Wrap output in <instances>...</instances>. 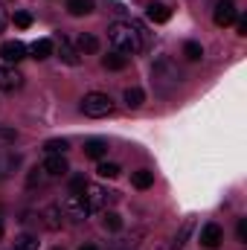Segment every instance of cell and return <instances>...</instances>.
<instances>
[{"label": "cell", "mask_w": 247, "mask_h": 250, "mask_svg": "<svg viewBox=\"0 0 247 250\" xmlns=\"http://www.w3.org/2000/svg\"><path fill=\"white\" fill-rule=\"evenodd\" d=\"M108 41L114 47V53H123V56H137L140 50L148 47V32L140 26V23H131V21H117L108 26Z\"/></svg>", "instance_id": "6da1fadb"}, {"label": "cell", "mask_w": 247, "mask_h": 250, "mask_svg": "<svg viewBox=\"0 0 247 250\" xmlns=\"http://www.w3.org/2000/svg\"><path fill=\"white\" fill-rule=\"evenodd\" d=\"M67 172H70V163H67L64 154H47V160L29 172L26 184H29V187H50V184L62 181Z\"/></svg>", "instance_id": "7a4b0ae2"}, {"label": "cell", "mask_w": 247, "mask_h": 250, "mask_svg": "<svg viewBox=\"0 0 247 250\" xmlns=\"http://www.w3.org/2000/svg\"><path fill=\"white\" fill-rule=\"evenodd\" d=\"M181 70H178V64L172 62L169 56H160L157 62L151 64V84H154V90L157 93H163V96H169V93H175L178 87H181Z\"/></svg>", "instance_id": "3957f363"}, {"label": "cell", "mask_w": 247, "mask_h": 250, "mask_svg": "<svg viewBox=\"0 0 247 250\" xmlns=\"http://www.w3.org/2000/svg\"><path fill=\"white\" fill-rule=\"evenodd\" d=\"M82 111H84V117H93V120H102V117H111L114 114V99L108 96V93H87L84 99H82Z\"/></svg>", "instance_id": "277c9868"}, {"label": "cell", "mask_w": 247, "mask_h": 250, "mask_svg": "<svg viewBox=\"0 0 247 250\" xmlns=\"http://www.w3.org/2000/svg\"><path fill=\"white\" fill-rule=\"evenodd\" d=\"M62 212H64V218H70L73 224H82V221L90 215V207H87L84 195H76V192H70V195L64 198V204H62Z\"/></svg>", "instance_id": "5b68a950"}, {"label": "cell", "mask_w": 247, "mask_h": 250, "mask_svg": "<svg viewBox=\"0 0 247 250\" xmlns=\"http://www.w3.org/2000/svg\"><path fill=\"white\" fill-rule=\"evenodd\" d=\"M84 201H87V207H90V212H99V209H108V204L114 201V192L105 187H96V184H87L84 187Z\"/></svg>", "instance_id": "8992f818"}, {"label": "cell", "mask_w": 247, "mask_h": 250, "mask_svg": "<svg viewBox=\"0 0 247 250\" xmlns=\"http://www.w3.org/2000/svg\"><path fill=\"white\" fill-rule=\"evenodd\" d=\"M18 87H23V76H21L12 64H0V90L12 93V90H18Z\"/></svg>", "instance_id": "52a82bcc"}, {"label": "cell", "mask_w": 247, "mask_h": 250, "mask_svg": "<svg viewBox=\"0 0 247 250\" xmlns=\"http://www.w3.org/2000/svg\"><path fill=\"white\" fill-rule=\"evenodd\" d=\"M212 21H215L218 26H230V23H236V21H239V12H236L233 0H221V3L215 6V12H212Z\"/></svg>", "instance_id": "ba28073f"}, {"label": "cell", "mask_w": 247, "mask_h": 250, "mask_svg": "<svg viewBox=\"0 0 247 250\" xmlns=\"http://www.w3.org/2000/svg\"><path fill=\"white\" fill-rule=\"evenodd\" d=\"M0 59L6 64H18L26 59V47L21 44V41H6L3 47H0Z\"/></svg>", "instance_id": "9c48e42d"}, {"label": "cell", "mask_w": 247, "mask_h": 250, "mask_svg": "<svg viewBox=\"0 0 247 250\" xmlns=\"http://www.w3.org/2000/svg\"><path fill=\"white\" fill-rule=\"evenodd\" d=\"M221 242H224V230H221L218 224H204V227H201V245H204V248L215 250Z\"/></svg>", "instance_id": "30bf717a"}, {"label": "cell", "mask_w": 247, "mask_h": 250, "mask_svg": "<svg viewBox=\"0 0 247 250\" xmlns=\"http://www.w3.org/2000/svg\"><path fill=\"white\" fill-rule=\"evenodd\" d=\"M18 166H21V154L18 151H0V181L9 178Z\"/></svg>", "instance_id": "8fae6325"}, {"label": "cell", "mask_w": 247, "mask_h": 250, "mask_svg": "<svg viewBox=\"0 0 247 250\" xmlns=\"http://www.w3.org/2000/svg\"><path fill=\"white\" fill-rule=\"evenodd\" d=\"M62 207L59 204H50V207H44V212H41V218H44V227L47 230H62Z\"/></svg>", "instance_id": "7c38bea8"}, {"label": "cell", "mask_w": 247, "mask_h": 250, "mask_svg": "<svg viewBox=\"0 0 247 250\" xmlns=\"http://www.w3.org/2000/svg\"><path fill=\"white\" fill-rule=\"evenodd\" d=\"M105 154H108V143H105L102 137H93V140L84 143V157H90V160H102Z\"/></svg>", "instance_id": "4fadbf2b"}, {"label": "cell", "mask_w": 247, "mask_h": 250, "mask_svg": "<svg viewBox=\"0 0 247 250\" xmlns=\"http://www.w3.org/2000/svg\"><path fill=\"white\" fill-rule=\"evenodd\" d=\"M145 15H148V21H154V23H166V21L172 18V9H169L166 3H148Z\"/></svg>", "instance_id": "5bb4252c"}, {"label": "cell", "mask_w": 247, "mask_h": 250, "mask_svg": "<svg viewBox=\"0 0 247 250\" xmlns=\"http://www.w3.org/2000/svg\"><path fill=\"white\" fill-rule=\"evenodd\" d=\"M29 53H32V59L44 62V59H50V56H53V41H50V38H38V41L29 47Z\"/></svg>", "instance_id": "9a60e30c"}, {"label": "cell", "mask_w": 247, "mask_h": 250, "mask_svg": "<svg viewBox=\"0 0 247 250\" xmlns=\"http://www.w3.org/2000/svg\"><path fill=\"white\" fill-rule=\"evenodd\" d=\"M76 47H79V53H96L99 50V38L96 35H90V32H82L79 38H76Z\"/></svg>", "instance_id": "2e32d148"}, {"label": "cell", "mask_w": 247, "mask_h": 250, "mask_svg": "<svg viewBox=\"0 0 247 250\" xmlns=\"http://www.w3.org/2000/svg\"><path fill=\"white\" fill-rule=\"evenodd\" d=\"M67 12H70L73 18L90 15V12H93V0H67Z\"/></svg>", "instance_id": "e0dca14e"}, {"label": "cell", "mask_w": 247, "mask_h": 250, "mask_svg": "<svg viewBox=\"0 0 247 250\" xmlns=\"http://www.w3.org/2000/svg\"><path fill=\"white\" fill-rule=\"evenodd\" d=\"M59 53H62V62L70 64V67H76V64L82 62V59H79V53L73 50V44H70L67 38H62V41H59Z\"/></svg>", "instance_id": "ac0fdd59"}, {"label": "cell", "mask_w": 247, "mask_h": 250, "mask_svg": "<svg viewBox=\"0 0 247 250\" xmlns=\"http://www.w3.org/2000/svg\"><path fill=\"white\" fill-rule=\"evenodd\" d=\"M123 102L131 108V111H134V108H140V105L145 102V93H143L140 87H128V90L123 93Z\"/></svg>", "instance_id": "d6986e66"}, {"label": "cell", "mask_w": 247, "mask_h": 250, "mask_svg": "<svg viewBox=\"0 0 247 250\" xmlns=\"http://www.w3.org/2000/svg\"><path fill=\"white\" fill-rule=\"evenodd\" d=\"M102 67H105V70H125V67H128V56H123V53H111V56L102 59Z\"/></svg>", "instance_id": "ffe728a7"}, {"label": "cell", "mask_w": 247, "mask_h": 250, "mask_svg": "<svg viewBox=\"0 0 247 250\" xmlns=\"http://www.w3.org/2000/svg\"><path fill=\"white\" fill-rule=\"evenodd\" d=\"M131 184L137 189H148L154 184V172H148V169H140V172H134L131 175Z\"/></svg>", "instance_id": "44dd1931"}, {"label": "cell", "mask_w": 247, "mask_h": 250, "mask_svg": "<svg viewBox=\"0 0 247 250\" xmlns=\"http://www.w3.org/2000/svg\"><path fill=\"white\" fill-rule=\"evenodd\" d=\"M192 227H195V224H192V218H186V221H184V227H181V233H178V236H175V242H172V250H184L186 236L192 233Z\"/></svg>", "instance_id": "7402d4cb"}, {"label": "cell", "mask_w": 247, "mask_h": 250, "mask_svg": "<svg viewBox=\"0 0 247 250\" xmlns=\"http://www.w3.org/2000/svg\"><path fill=\"white\" fill-rule=\"evenodd\" d=\"M184 56L189 59V62H198V59L204 56V47H201L198 41H186L184 44Z\"/></svg>", "instance_id": "603a6c76"}, {"label": "cell", "mask_w": 247, "mask_h": 250, "mask_svg": "<svg viewBox=\"0 0 247 250\" xmlns=\"http://www.w3.org/2000/svg\"><path fill=\"white\" fill-rule=\"evenodd\" d=\"M105 230H123V218L114 212V209H105V218H102Z\"/></svg>", "instance_id": "cb8c5ba5"}, {"label": "cell", "mask_w": 247, "mask_h": 250, "mask_svg": "<svg viewBox=\"0 0 247 250\" xmlns=\"http://www.w3.org/2000/svg\"><path fill=\"white\" fill-rule=\"evenodd\" d=\"M15 248H18V250H38V239H35V236H29V233H23V236H18V239H15Z\"/></svg>", "instance_id": "d4e9b609"}, {"label": "cell", "mask_w": 247, "mask_h": 250, "mask_svg": "<svg viewBox=\"0 0 247 250\" xmlns=\"http://www.w3.org/2000/svg\"><path fill=\"white\" fill-rule=\"evenodd\" d=\"M67 148H70L67 140H47V143H44V151H47V154H64Z\"/></svg>", "instance_id": "484cf974"}, {"label": "cell", "mask_w": 247, "mask_h": 250, "mask_svg": "<svg viewBox=\"0 0 247 250\" xmlns=\"http://www.w3.org/2000/svg\"><path fill=\"white\" fill-rule=\"evenodd\" d=\"M96 172H99V178L114 181V178L120 175V166H117V163H99V169H96Z\"/></svg>", "instance_id": "4316f807"}, {"label": "cell", "mask_w": 247, "mask_h": 250, "mask_svg": "<svg viewBox=\"0 0 247 250\" xmlns=\"http://www.w3.org/2000/svg\"><path fill=\"white\" fill-rule=\"evenodd\" d=\"M15 26L29 29V26H32V15H29V12H15Z\"/></svg>", "instance_id": "83f0119b"}, {"label": "cell", "mask_w": 247, "mask_h": 250, "mask_svg": "<svg viewBox=\"0 0 247 250\" xmlns=\"http://www.w3.org/2000/svg\"><path fill=\"white\" fill-rule=\"evenodd\" d=\"M84 187H87V181H84V178H82V175H79V178H73V181H70V192H76V195H82V192H84Z\"/></svg>", "instance_id": "f1b7e54d"}, {"label": "cell", "mask_w": 247, "mask_h": 250, "mask_svg": "<svg viewBox=\"0 0 247 250\" xmlns=\"http://www.w3.org/2000/svg\"><path fill=\"white\" fill-rule=\"evenodd\" d=\"M15 140H18L15 128H0V143H15Z\"/></svg>", "instance_id": "f546056e"}, {"label": "cell", "mask_w": 247, "mask_h": 250, "mask_svg": "<svg viewBox=\"0 0 247 250\" xmlns=\"http://www.w3.org/2000/svg\"><path fill=\"white\" fill-rule=\"evenodd\" d=\"M236 236H239V242H247V218H239V224H236Z\"/></svg>", "instance_id": "4dcf8cb0"}, {"label": "cell", "mask_w": 247, "mask_h": 250, "mask_svg": "<svg viewBox=\"0 0 247 250\" xmlns=\"http://www.w3.org/2000/svg\"><path fill=\"white\" fill-rule=\"evenodd\" d=\"M236 29H239V35H247V21L242 18V21H236Z\"/></svg>", "instance_id": "1f68e13d"}, {"label": "cell", "mask_w": 247, "mask_h": 250, "mask_svg": "<svg viewBox=\"0 0 247 250\" xmlns=\"http://www.w3.org/2000/svg\"><path fill=\"white\" fill-rule=\"evenodd\" d=\"M82 250H96V248H93V245H84V248H82Z\"/></svg>", "instance_id": "d6a6232c"}, {"label": "cell", "mask_w": 247, "mask_h": 250, "mask_svg": "<svg viewBox=\"0 0 247 250\" xmlns=\"http://www.w3.org/2000/svg\"><path fill=\"white\" fill-rule=\"evenodd\" d=\"M0 239H3V224H0Z\"/></svg>", "instance_id": "836d02e7"}, {"label": "cell", "mask_w": 247, "mask_h": 250, "mask_svg": "<svg viewBox=\"0 0 247 250\" xmlns=\"http://www.w3.org/2000/svg\"><path fill=\"white\" fill-rule=\"evenodd\" d=\"M0 32H3V18H0Z\"/></svg>", "instance_id": "e575fe53"}, {"label": "cell", "mask_w": 247, "mask_h": 250, "mask_svg": "<svg viewBox=\"0 0 247 250\" xmlns=\"http://www.w3.org/2000/svg\"><path fill=\"white\" fill-rule=\"evenodd\" d=\"M56 250H62V248H56Z\"/></svg>", "instance_id": "d590c367"}]
</instances>
